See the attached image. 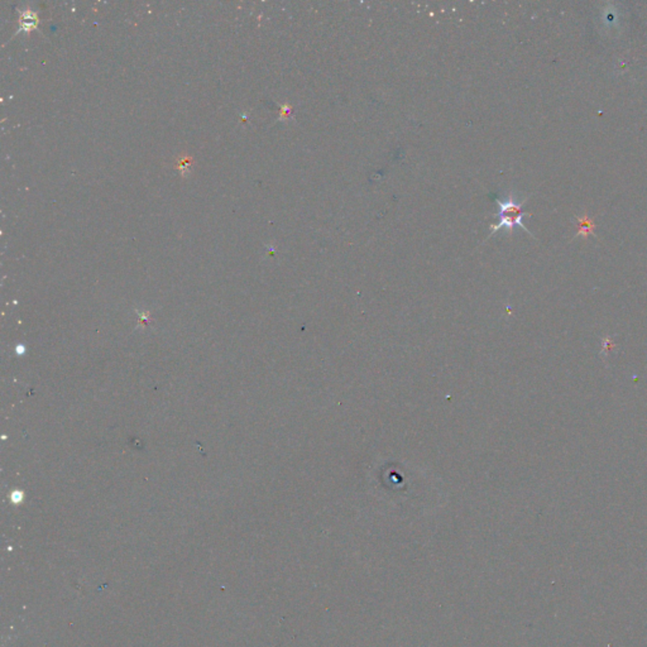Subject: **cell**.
Instances as JSON below:
<instances>
[{
  "instance_id": "obj_1",
  "label": "cell",
  "mask_w": 647,
  "mask_h": 647,
  "mask_svg": "<svg viewBox=\"0 0 647 647\" xmlns=\"http://www.w3.org/2000/svg\"><path fill=\"white\" fill-rule=\"evenodd\" d=\"M497 205L498 220L497 224L492 226L493 233H496L499 229L512 231L513 228L520 226L523 231H526V233L531 234L529 229L523 223V217H525V212H523V201H518L513 195H508L504 200H497Z\"/></svg>"
}]
</instances>
